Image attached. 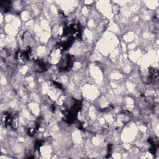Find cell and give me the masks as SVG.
<instances>
[{
    "mask_svg": "<svg viewBox=\"0 0 159 159\" xmlns=\"http://www.w3.org/2000/svg\"><path fill=\"white\" fill-rule=\"evenodd\" d=\"M2 123L4 126H9L13 129H16L17 127L18 119L17 115L15 113L6 112L3 115L2 119Z\"/></svg>",
    "mask_w": 159,
    "mask_h": 159,
    "instance_id": "6da1fadb",
    "label": "cell"
},
{
    "mask_svg": "<svg viewBox=\"0 0 159 159\" xmlns=\"http://www.w3.org/2000/svg\"><path fill=\"white\" fill-rule=\"evenodd\" d=\"M73 59L72 56L70 55H66L64 59H62L60 62L59 68L62 70H66L71 68L72 65Z\"/></svg>",
    "mask_w": 159,
    "mask_h": 159,
    "instance_id": "7a4b0ae2",
    "label": "cell"
},
{
    "mask_svg": "<svg viewBox=\"0 0 159 159\" xmlns=\"http://www.w3.org/2000/svg\"><path fill=\"white\" fill-rule=\"evenodd\" d=\"M35 66L37 70H38L39 72H42L47 70V65L45 62H44L42 60H37L35 61Z\"/></svg>",
    "mask_w": 159,
    "mask_h": 159,
    "instance_id": "3957f363",
    "label": "cell"
},
{
    "mask_svg": "<svg viewBox=\"0 0 159 159\" xmlns=\"http://www.w3.org/2000/svg\"><path fill=\"white\" fill-rule=\"evenodd\" d=\"M148 73H149V79L150 80L155 79L157 76H158V70L155 68H153V67H150L149 70H148Z\"/></svg>",
    "mask_w": 159,
    "mask_h": 159,
    "instance_id": "277c9868",
    "label": "cell"
}]
</instances>
